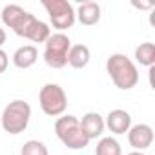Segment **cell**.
Returning <instances> with one entry per match:
<instances>
[{
  "label": "cell",
  "instance_id": "15",
  "mask_svg": "<svg viewBox=\"0 0 155 155\" xmlns=\"http://www.w3.org/2000/svg\"><path fill=\"white\" fill-rule=\"evenodd\" d=\"M95 155H122V148L113 137H101L95 148Z\"/></svg>",
  "mask_w": 155,
  "mask_h": 155
},
{
  "label": "cell",
  "instance_id": "17",
  "mask_svg": "<svg viewBox=\"0 0 155 155\" xmlns=\"http://www.w3.org/2000/svg\"><path fill=\"white\" fill-rule=\"evenodd\" d=\"M9 66V57L4 49H0V73H4Z\"/></svg>",
  "mask_w": 155,
  "mask_h": 155
},
{
  "label": "cell",
  "instance_id": "16",
  "mask_svg": "<svg viewBox=\"0 0 155 155\" xmlns=\"http://www.w3.org/2000/svg\"><path fill=\"white\" fill-rule=\"evenodd\" d=\"M20 155H49L48 151V146L37 139H31V140H26L22 150H20Z\"/></svg>",
  "mask_w": 155,
  "mask_h": 155
},
{
  "label": "cell",
  "instance_id": "9",
  "mask_svg": "<svg viewBox=\"0 0 155 155\" xmlns=\"http://www.w3.org/2000/svg\"><path fill=\"white\" fill-rule=\"evenodd\" d=\"M106 128L115 135H124L131 128V115L126 110H111L104 120Z\"/></svg>",
  "mask_w": 155,
  "mask_h": 155
},
{
  "label": "cell",
  "instance_id": "14",
  "mask_svg": "<svg viewBox=\"0 0 155 155\" xmlns=\"http://www.w3.org/2000/svg\"><path fill=\"white\" fill-rule=\"evenodd\" d=\"M135 60L140 66L153 68L155 64V46L151 42H142L135 48Z\"/></svg>",
  "mask_w": 155,
  "mask_h": 155
},
{
  "label": "cell",
  "instance_id": "13",
  "mask_svg": "<svg viewBox=\"0 0 155 155\" xmlns=\"http://www.w3.org/2000/svg\"><path fill=\"white\" fill-rule=\"evenodd\" d=\"M90 58H91V53H90V48L84 46V44H75L69 48V53H68V64L75 69H82L90 64Z\"/></svg>",
  "mask_w": 155,
  "mask_h": 155
},
{
  "label": "cell",
  "instance_id": "10",
  "mask_svg": "<svg viewBox=\"0 0 155 155\" xmlns=\"http://www.w3.org/2000/svg\"><path fill=\"white\" fill-rule=\"evenodd\" d=\"M79 120H81V128H82L84 135L88 137V140L99 139V137L102 135L104 128H106L102 115L97 113V111H88V113L82 115V119H79Z\"/></svg>",
  "mask_w": 155,
  "mask_h": 155
},
{
  "label": "cell",
  "instance_id": "18",
  "mask_svg": "<svg viewBox=\"0 0 155 155\" xmlns=\"http://www.w3.org/2000/svg\"><path fill=\"white\" fill-rule=\"evenodd\" d=\"M131 6L137 8V9H151L155 4H153V2H140V4H139V2H131Z\"/></svg>",
  "mask_w": 155,
  "mask_h": 155
},
{
  "label": "cell",
  "instance_id": "8",
  "mask_svg": "<svg viewBox=\"0 0 155 155\" xmlns=\"http://www.w3.org/2000/svg\"><path fill=\"white\" fill-rule=\"evenodd\" d=\"M128 142L135 151H144L153 144V128L150 124H135L128 130Z\"/></svg>",
  "mask_w": 155,
  "mask_h": 155
},
{
  "label": "cell",
  "instance_id": "4",
  "mask_svg": "<svg viewBox=\"0 0 155 155\" xmlns=\"http://www.w3.org/2000/svg\"><path fill=\"white\" fill-rule=\"evenodd\" d=\"M29 120H31V106L20 99L11 101L4 108L2 117H0L4 131H8L9 135H18L26 131V128L29 126Z\"/></svg>",
  "mask_w": 155,
  "mask_h": 155
},
{
  "label": "cell",
  "instance_id": "6",
  "mask_svg": "<svg viewBox=\"0 0 155 155\" xmlns=\"http://www.w3.org/2000/svg\"><path fill=\"white\" fill-rule=\"evenodd\" d=\"M38 102H40L42 111L48 117H60V115H64V111L68 108V95L62 86L49 82L40 88Z\"/></svg>",
  "mask_w": 155,
  "mask_h": 155
},
{
  "label": "cell",
  "instance_id": "20",
  "mask_svg": "<svg viewBox=\"0 0 155 155\" xmlns=\"http://www.w3.org/2000/svg\"><path fill=\"white\" fill-rule=\"evenodd\" d=\"M128 155H144L142 151H131V153H128Z\"/></svg>",
  "mask_w": 155,
  "mask_h": 155
},
{
  "label": "cell",
  "instance_id": "1",
  "mask_svg": "<svg viewBox=\"0 0 155 155\" xmlns=\"http://www.w3.org/2000/svg\"><path fill=\"white\" fill-rule=\"evenodd\" d=\"M0 17H2L4 26H8L15 35L28 38L35 44H44L48 40V37L51 35V29L46 22L38 20L35 15H31L29 11H26L24 8H20L17 4L4 6Z\"/></svg>",
  "mask_w": 155,
  "mask_h": 155
},
{
  "label": "cell",
  "instance_id": "7",
  "mask_svg": "<svg viewBox=\"0 0 155 155\" xmlns=\"http://www.w3.org/2000/svg\"><path fill=\"white\" fill-rule=\"evenodd\" d=\"M42 6L49 15L51 26L58 29V33H62V29H69L77 20L75 8L68 0H42Z\"/></svg>",
  "mask_w": 155,
  "mask_h": 155
},
{
  "label": "cell",
  "instance_id": "12",
  "mask_svg": "<svg viewBox=\"0 0 155 155\" xmlns=\"http://www.w3.org/2000/svg\"><path fill=\"white\" fill-rule=\"evenodd\" d=\"M37 58H38V49H37L33 44L20 46V48L13 53V64H15L18 69H28V68L35 66Z\"/></svg>",
  "mask_w": 155,
  "mask_h": 155
},
{
  "label": "cell",
  "instance_id": "3",
  "mask_svg": "<svg viewBox=\"0 0 155 155\" xmlns=\"http://www.w3.org/2000/svg\"><path fill=\"white\" fill-rule=\"evenodd\" d=\"M55 135L69 150H84L90 140L81 128V120L75 115H60L55 122Z\"/></svg>",
  "mask_w": 155,
  "mask_h": 155
},
{
  "label": "cell",
  "instance_id": "11",
  "mask_svg": "<svg viewBox=\"0 0 155 155\" xmlns=\"http://www.w3.org/2000/svg\"><path fill=\"white\" fill-rule=\"evenodd\" d=\"M75 17L82 26H95L101 20V6L97 2H91V0L82 2L79 8H77Z\"/></svg>",
  "mask_w": 155,
  "mask_h": 155
},
{
  "label": "cell",
  "instance_id": "2",
  "mask_svg": "<svg viewBox=\"0 0 155 155\" xmlns=\"http://www.w3.org/2000/svg\"><path fill=\"white\" fill-rule=\"evenodd\" d=\"M106 71L110 75L111 82L119 90H133L139 84V71L131 58H128L124 53H113L106 60Z\"/></svg>",
  "mask_w": 155,
  "mask_h": 155
},
{
  "label": "cell",
  "instance_id": "19",
  "mask_svg": "<svg viewBox=\"0 0 155 155\" xmlns=\"http://www.w3.org/2000/svg\"><path fill=\"white\" fill-rule=\"evenodd\" d=\"M6 38H8V35H6V31L0 28V49H2V46H4V42H6Z\"/></svg>",
  "mask_w": 155,
  "mask_h": 155
},
{
  "label": "cell",
  "instance_id": "5",
  "mask_svg": "<svg viewBox=\"0 0 155 155\" xmlns=\"http://www.w3.org/2000/svg\"><path fill=\"white\" fill-rule=\"evenodd\" d=\"M71 48V40L64 33H51L44 42V62L53 69H62L68 66V53Z\"/></svg>",
  "mask_w": 155,
  "mask_h": 155
}]
</instances>
